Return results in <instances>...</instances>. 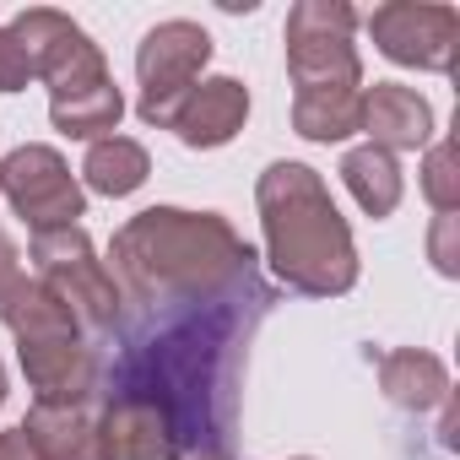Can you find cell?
Wrapping results in <instances>:
<instances>
[{
  "label": "cell",
  "instance_id": "6",
  "mask_svg": "<svg viewBox=\"0 0 460 460\" xmlns=\"http://www.w3.org/2000/svg\"><path fill=\"white\" fill-rule=\"evenodd\" d=\"M0 195L12 200V211L33 227V234L76 227L87 217V190L76 184L71 163L44 141H22V146H12L0 157Z\"/></svg>",
  "mask_w": 460,
  "mask_h": 460
},
{
  "label": "cell",
  "instance_id": "8",
  "mask_svg": "<svg viewBox=\"0 0 460 460\" xmlns=\"http://www.w3.org/2000/svg\"><path fill=\"white\" fill-rule=\"evenodd\" d=\"M368 39L395 66L449 71L455 66V39H460V12L438 6V0H385L368 17Z\"/></svg>",
  "mask_w": 460,
  "mask_h": 460
},
{
  "label": "cell",
  "instance_id": "11",
  "mask_svg": "<svg viewBox=\"0 0 460 460\" xmlns=\"http://www.w3.org/2000/svg\"><path fill=\"white\" fill-rule=\"evenodd\" d=\"M98 433L109 460H179L173 422L141 395H114L98 417Z\"/></svg>",
  "mask_w": 460,
  "mask_h": 460
},
{
  "label": "cell",
  "instance_id": "7",
  "mask_svg": "<svg viewBox=\"0 0 460 460\" xmlns=\"http://www.w3.org/2000/svg\"><path fill=\"white\" fill-rule=\"evenodd\" d=\"M12 39L22 44L28 66H33V82L49 87V103L55 98H71L82 87H98L109 82V60L103 49L87 39V28H76L66 12L55 6H28L17 22H12Z\"/></svg>",
  "mask_w": 460,
  "mask_h": 460
},
{
  "label": "cell",
  "instance_id": "20",
  "mask_svg": "<svg viewBox=\"0 0 460 460\" xmlns=\"http://www.w3.org/2000/svg\"><path fill=\"white\" fill-rule=\"evenodd\" d=\"M28 82H33V66L22 44L12 39V28H0V93H28Z\"/></svg>",
  "mask_w": 460,
  "mask_h": 460
},
{
  "label": "cell",
  "instance_id": "14",
  "mask_svg": "<svg viewBox=\"0 0 460 460\" xmlns=\"http://www.w3.org/2000/svg\"><path fill=\"white\" fill-rule=\"evenodd\" d=\"M146 173H152V152H146L141 141H130V136H103V141H93L87 157H82L87 190H93V195H109V200L136 195V190L146 184Z\"/></svg>",
  "mask_w": 460,
  "mask_h": 460
},
{
  "label": "cell",
  "instance_id": "10",
  "mask_svg": "<svg viewBox=\"0 0 460 460\" xmlns=\"http://www.w3.org/2000/svg\"><path fill=\"white\" fill-rule=\"evenodd\" d=\"M358 130L368 136V146L379 152H417L433 141V103L417 93V87H401V82H374L363 87V119Z\"/></svg>",
  "mask_w": 460,
  "mask_h": 460
},
{
  "label": "cell",
  "instance_id": "17",
  "mask_svg": "<svg viewBox=\"0 0 460 460\" xmlns=\"http://www.w3.org/2000/svg\"><path fill=\"white\" fill-rule=\"evenodd\" d=\"M358 119H363V93H309V98H293V130L304 141L336 146V141L358 136Z\"/></svg>",
  "mask_w": 460,
  "mask_h": 460
},
{
  "label": "cell",
  "instance_id": "15",
  "mask_svg": "<svg viewBox=\"0 0 460 460\" xmlns=\"http://www.w3.org/2000/svg\"><path fill=\"white\" fill-rule=\"evenodd\" d=\"M341 184H347V195L379 222V217H390L395 206H401V195H406V179H401V163L390 157V152H379V146H352L347 157H341Z\"/></svg>",
  "mask_w": 460,
  "mask_h": 460
},
{
  "label": "cell",
  "instance_id": "24",
  "mask_svg": "<svg viewBox=\"0 0 460 460\" xmlns=\"http://www.w3.org/2000/svg\"><path fill=\"white\" fill-rule=\"evenodd\" d=\"M6 390H12V385H6V363H0V406H6Z\"/></svg>",
  "mask_w": 460,
  "mask_h": 460
},
{
  "label": "cell",
  "instance_id": "5",
  "mask_svg": "<svg viewBox=\"0 0 460 460\" xmlns=\"http://www.w3.org/2000/svg\"><path fill=\"white\" fill-rule=\"evenodd\" d=\"M206 60H211V33H206L200 22H190V17L157 22V28L136 44V82H141L136 114H141V125L173 130L179 103H184L190 87L200 82Z\"/></svg>",
  "mask_w": 460,
  "mask_h": 460
},
{
  "label": "cell",
  "instance_id": "12",
  "mask_svg": "<svg viewBox=\"0 0 460 460\" xmlns=\"http://www.w3.org/2000/svg\"><path fill=\"white\" fill-rule=\"evenodd\" d=\"M17 428L39 460H109L98 417L87 411V401L82 406H28V417Z\"/></svg>",
  "mask_w": 460,
  "mask_h": 460
},
{
  "label": "cell",
  "instance_id": "23",
  "mask_svg": "<svg viewBox=\"0 0 460 460\" xmlns=\"http://www.w3.org/2000/svg\"><path fill=\"white\" fill-rule=\"evenodd\" d=\"M184 460H227V455H217V449H200V455H184ZM298 460H314V455H298Z\"/></svg>",
  "mask_w": 460,
  "mask_h": 460
},
{
  "label": "cell",
  "instance_id": "4",
  "mask_svg": "<svg viewBox=\"0 0 460 460\" xmlns=\"http://www.w3.org/2000/svg\"><path fill=\"white\" fill-rule=\"evenodd\" d=\"M28 250H33V261H39V282H44L76 320H87L93 331H114V325H119L125 293H119L114 271L98 261V250H93V239H87L82 222H76V227H49V234H33Z\"/></svg>",
  "mask_w": 460,
  "mask_h": 460
},
{
  "label": "cell",
  "instance_id": "2",
  "mask_svg": "<svg viewBox=\"0 0 460 460\" xmlns=\"http://www.w3.org/2000/svg\"><path fill=\"white\" fill-rule=\"evenodd\" d=\"M271 277L304 298H341L358 288V244L325 179L309 163H271L255 179Z\"/></svg>",
  "mask_w": 460,
  "mask_h": 460
},
{
  "label": "cell",
  "instance_id": "13",
  "mask_svg": "<svg viewBox=\"0 0 460 460\" xmlns=\"http://www.w3.org/2000/svg\"><path fill=\"white\" fill-rule=\"evenodd\" d=\"M379 390L390 406L422 417L449 401V368H444V358H433L422 347H395L379 358Z\"/></svg>",
  "mask_w": 460,
  "mask_h": 460
},
{
  "label": "cell",
  "instance_id": "3",
  "mask_svg": "<svg viewBox=\"0 0 460 460\" xmlns=\"http://www.w3.org/2000/svg\"><path fill=\"white\" fill-rule=\"evenodd\" d=\"M358 12L347 0H298L288 12V76L293 98L309 93H363V60H358Z\"/></svg>",
  "mask_w": 460,
  "mask_h": 460
},
{
  "label": "cell",
  "instance_id": "22",
  "mask_svg": "<svg viewBox=\"0 0 460 460\" xmlns=\"http://www.w3.org/2000/svg\"><path fill=\"white\" fill-rule=\"evenodd\" d=\"M0 460H39V455L28 449V438H22V428H6V433H0Z\"/></svg>",
  "mask_w": 460,
  "mask_h": 460
},
{
  "label": "cell",
  "instance_id": "16",
  "mask_svg": "<svg viewBox=\"0 0 460 460\" xmlns=\"http://www.w3.org/2000/svg\"><path fill=\"white\" fill-rule=\"evenodd\" d=\"M119 119H125V93L114 87V76L98 82V87H82V93L49 103V125H55L60 136H71V141H87V146L103 141V136H114Z\"/></svg>",
  "mask_w": 460,
  "mask_h": 460
},
{
  "label": "cell",
  "instance_id": "9",
  "mask_svg": "<svg viewBox=\"0 0 460 460\" xmlns=\"http://www.w3.org/2000/svg\"><path fill=\"white\" fill-rule=\"evenodd\" d=\"M250 119V87L239 76H200L190 87V98L179 103V119H173V136L190 146V152H211V146H227Z\"/></svg>",
  "mask_w": 460,
  "mask_h": 460
},
{
  "label": "cell",
  "instance_id": "19",
  "mask_svg": "<svg viewBox=\"0 0 460 460\" xmlns=\"http://www.w3.org/2000/svg\"><path fill=\"white\" fill-rule=\"evenodd\" d=\"M428 261H433V271L438 277H460V217L455 211H438L433 217V227H428Z\"/></svg>",
  "mask_w": 460,
  "mask_h": 460
},
{
  "label": "cell",
  "instance_id": "18",
  "mask_svg": "<svg viewBox=\"0 0 460 460\" xmlns=\"http://www.w3.org/2000/svg\"><path fill=\"white\" fill-rule=\"evenodd\" d=\"M417 184L428 195L433 211H460V163H455V141H428V157L417 168Z\"/></svg>",
  "mask_w": 460,
  "mask_h": 460
},
{
  "label": "cell",
  "instance_id": "21",
  "mask_svg": "<svg viewBox=\"0 0 460 460\" xmlns=\"http://www.w3.org/2000/svg\"><path fill=\"white\" fill-rule=\"evenodd\" d=\"M28 271H22V255H17V244H12V234L0 227V304H6V293L22 282Z\"/></svg>",
  "mask_w": 460,
  "mask_h": 460
},
{
  "label": "cell",
  "instance_id": "1",
  "mask_svg": "<svg viewBox=\"0 0 460 460\" xmlns=\"http://www.w3.org/2000/svg\"><path fill=\"white\" fill-rule=\"evenodd\" d=\"M255 271V250L217 211L146 206L114 234V282L136 304H200L227 298Z\"/></svg>",
  "mask_w": 460,
  "mask_h": 460
}]
</instances>
